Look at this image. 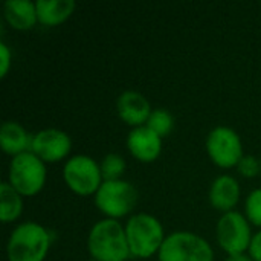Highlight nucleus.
Instances as JSON below:
<instances>
[{
  "instance_id": "nucleus-9",
  "label": "nucleus",
  "mask_w": 261,
  "mask_h": 261,
  "mask_svg": "<svg viewBox=\"0 0 261 261\" xmlns=\"http://www.w3.org/2000/svg\"><path fill=\"white\" fill-rule=\"evenodd\" d=\"M205 148L211 162L223 170L237 167L245 156L240 135L228 125L214 127L206 136Z\"/></svg>"
},
{
  "instance_id": "nucleus-5",
  "label": "nucleus",
  "mask_w": 261,
  "mask_h": 261,
  "mask_svg": "<svg viewBox=\"0 0 261 261\" xmlns=\"http://www.w3.org/2000/svg\"><path fill=\"white\" fill-rule=\"evenodd\" d=\"M47 164L32 151L11 158L6 182L23 197L37 196L47 180Z\"/></svg>"
},
{
  "instance_id": "nucleus-10",
  "label": "nucleus",
  "mask_w": 261,
  "mask_h": 261,
  "mask_svg": "<svg viewBox=\"0 0 261 261\" xmlns=\"http://www.w3.org/2000/svg\"><path fill=\"white\" fill-rule=\"evenodd\" d=\"M31 151L44 164L67 161L72 151V138L60 128H43L32 135Z\"/></svg>"
},
{
  "instance_id": "nucleus-18",
  "label": "nucleus",
  "mask_w": 261,
  "mask_h": 261,
  "mask_svg": "<svg viewBox=\"0 0 261 261\" xmlns=\"http://www.w3.org/2000/svg\"><path fill=\"white\" fill-rule=\"evenodd\" d=\"M145 125L164 139L174 128V116L167 109H153Z\"/></svg>"
},
{
  "instance_id": "nucleus-7",
  "label": "nucleus",
  "mask_w": 261,
  "mask_h": 261,
  "mask_svg": "<svg viewBox=\"0 0 261 261\" xmlns=\"http://www.w3.org/2000/svg\"><path fill=\"white\" fill-rule=\"evenodd\" d=\"M63 180L76 196H95L102 185L99 162L87 154H73L63 165Z\"/></svg>"
},
{
  "instance_id": "nucleus-14",
  "label": "nucleus",
  "mask_w": 261,
  "mask_h": 261,
  "mask_svg": "<svg viewBox=\"0 0 261 261\" xmlns=\"http://www.w3.org/2000/svg\"><path fill=\"white\" fill-rule=\"evenodd\" d=\"M32 135L17 121H5L0 127V147L5 154L14 158L31 151Z\"/></svg>"
},
{
  "instance_id": "nucleus-1",
  "label": "nucleus",
  "mask_w": 261,
  "mask_h": 261,
  "mask_svg": "<svg viewBox=\"0 0 261 261\" xmlns=\"http://www.w3.org/2000/svg\"><path fill=\"white\" fill-rule=\"evenodd\" d=\"M87 252L96 261H128L132 258L125 228L119 220L101 219L87 234Z\"/></svg>"
},
{
  "instance_id": "nucleus-19",
  "label": "nucleus",
  "mask_w": 261,
  "mask_h": 261,
  "mask_svg": "<svg viewBox=\"0 0 261 261\" xmlns=\"http://www.w3.org/2000/svg\"><path fill=\"white\" fill-rule=\"evenodd\" d=\"M99 167L104 180H119L125 173L127 162L119 153H109L101 159Z\"/></svg>"
},
{
  "instance_id": "nucleus-8",
  "label": "nucleus",
  "mask_w": 261,
  "mask_h": 261,
  "mask_svg": "<svg viewBox=\"0 0 261 261\" xmlns=\"http://www.w3.org/2000/svg\"><path fill=\"white\" fill-rule=\"evenodd\" d=\"M252 225L240 211H229L220 216L216 225L217 245L226 255L245 254L252 240Z\"/></svg>"
},
{
  "instance_id": "nucleus-27",
  "label": "nucleus",
  "mask_w": 261,
  "mask_h": 261,
  "mask_svg": "<svg viewBox=\"0 0 261 261\" xmlns=\"http://www.w3.org/2000/svg\"><path fill=\"white\" fill-rule=\"evenodd\" d=\"M128 261H130V260H128Z\"/></svg>"
},
{
  "instance_id": "nucleus-15",
  "label": "nucleus",
  "mask_w": 261,
  "mask_h": 261,
  "mask_svg": "<svg viewBox=\"0 0 261 261\" xmlns=\"http://www.w3.org/2000/svg\"><path fill=\"white\" fill-rule=\"evenodd\" d=\"M3 17L9 28L15 31H29L38 23L37 5L32 0H6Z\"/></svg>"
},
{
  "instance_id": "nucleus-24",
  "label": "nucleus",
  "mask_w": 261,
  "mask_h": 261,
  "mask_svg": "<svg viewBox=\"0 0 261 261\" xmlns=\"http://www.w3.org/2000/svg\"><path fill=\"white\" fill-rule=\"evenodd\" d=\"M225 261H254L251 257H249V254L248 252H245V254H234V255H226V258Z\"/></svg>"
},
{
  "instance_id": "nucleus-13",
  "label": "nucleus",
  "mask_w": 261,
  "mask_h": 261,
  "mask_svg": "<svg viewBox=\"0 0 261 261\" xmlns=\"http://www.w3.org/2000/svg\"><path fill=\"white\" fill-rule=\"evenodd\" d=\"M242 188L239 180L231 174H220L217 176L208 191V200L211 206L225 214L229 211H236V206L240 202Z\"/></svg>"
},
{
  "instance_id": "nucleus-26",
  "label": "nucleus",
  "mask_w": 261,
  "mask_h": 261,
  "mask_svg": "<svg viewBox=\"0 0 261 261\" xmlns=\"http://www.w3.org/2000/svg\"><path fill=\"white\" fill-rule=\"evenodd\" d=\"M260 165H261V156H260Z\"/></svg>"
},
{
  "instance_id": "nucleus-21",
  "label": "nucleus",
  "mask_w": 261,
  "mask_h": 261,
  "mask_svg": "<svg viewBox=\"0 0 261 261\" xmlns=\"http://www.w3.org/2000/svg\"><path fill=\"white\" fill-rule=\"evenodd\" d=\"M236 168H237L240 176H243L246 179H254V177L261 174L260 158H255L252 154H245Z\"/></svg>"
},
{
  "instance_id": "nucleus-20",
  "label": "nucleus",
  "mask_w": 261,
  "mask_h": 261,
  "mask_svg": "<svg viewBox=\"0 0 261 261\" xmlns=\"http://www.w3.org/2000/svg\"><path fill=\"white\" fill-rule=\"evenodd\" d=\"M246 219L252 226L261 229V188L252 190L245 199V213Z\"/></svg>"
},
{
  "instance_id": "nucleus-17",
  "label": "nucleus",
  "mask_w": 261,
  "mask_h": 261,
  "mask_svg": "<svg viewBox=\"0 0 261 261\" xmlns=\"http://www.w3.org/2000/svg\"><path fill=\"white\" fill-rule=\"evenodd\" d=\"M24 208V197L15 191L6 180L0 184V220L2 223L17 222Z\"/></svg>"
},
{
  "instance_id": "nucleus-23",
  "label": "nucleus",
  "mask_w": 261,
  "mask_h": 261,
  "mask_svg": "<svg viewBox=\"0 0 261 261\" xmlns=\"http://www.w3.org/2000/svg\"><path fill=\"white\" fill-rule=\"evenodd\" d=\"M248 254L254 261H261V229L254 232L249 249H248Z\"/></svg>"
},
{
  "instance_id": "nucleus-11",
  "label": "nucleus",
  "mask_w": 261,
  "mask_h": 261,
  "mask_svg": "<svg viewBox=\"0 0 261 261\" xmlns=\"http://www.w3.org/2000/svg\"><path fill=\"white\" fill-rule=\"evenodd\" d=\"M125 144L128 153L142 164H151L158 161L162 153V138L147 125L132 128L127 135Z\"/></svg>"
},
{
  "instance_id": "nucleus-22",
  "label": "nucleus",
  "mask_w": 261,
  "mask_h": 261,
  "mask_svg": "<svg viewBox=\"0 0 261 261\" xmlns=\"http://www.w3.org/2000/svg\"><path fill=\"white\" fill-rule=\"evenodd\" d=\"M11 67H12V50L5 41H0V78H6Z\"/></svg>"
},
{
  "instance_id": "nucleus-3",
  "label": "nucleus",
  "mask_w": 261,
  "mask_h": 261,
  "mask_svg": "<svg viewBox=\"0 0 261 261\" xmlns=\"http://www.w3.org/2000/svg\"><path fill=\"white\" fill-rule=\"evenodd\" d=\"M125 236L132 257L145 260L159 254L167 234L161 220L148 213H135L125 223Z\"/></svg>"
},
{
  "instance_id": "nucleus-16",
  "label": "nucleus",
  "mask_w": 261,
  "mask_h": 261,
  "mask_svg": "<svg viewBox=\"0 0 261 261\" xmlns=\"http://www.w3.org/2000/svg\"><path fill=\"white\" fill-rule=\"evenodd\" d=\"M35 5L38 23L44 28H57L66 23L76 9L73 0H37Z\"/></svg>"
},
{
  "instance_id": "nucleus-12",
  "label": "nucleus",
  "mask_w": 261,
  "mask_h": 261,
  "mask_svg": "<svg viewBox=\"0 0 261 261\" xmlns=\"http://www.w3.org/2000/svg\"><path fill=\"white\" fill-rule=\"evenodd\" d=\"M153 109L145 95L138 90H125L116 99V113L132 128L147 124Z\"/></svg>"
},
{
  "instance_id": "nucleus-6",
  "label": "nucleus",
  "mask_w": 261,
  "mask_h": 261,
  "mask_svg": "<svg viewBox=\"0 0 261 261\" xmlns=\"http://www.w3.org/2000/svg\"><path fill=\"white\" fill-rule=\"evenodd\" d=\"M158 261H214V249L196 232L174 231L167 236Z\"/></svg>"
},
{
  "instance_id": "nucleus-2",
  "label": "nucleus",
  "mask_w": 261,
  "mask_h": 261,
  "mask_svg": "<svg viewBox=\"0 0 261 261\" xmlns=\"http://www.w3.org/2000/svg\"><path fill=\"white\" fill-rule=\"evenodd\" d=\"M52 245L50 231L37 222H21L6 242L8 261H44Z\"/></svg>"
},
{
  "instance_id": "nucleus-4",
  "label": "nucleus",
  "mask_w": 261,
  "mask_h": 261,
  "mask_svg": "<svg viewBox=\"0 0 261 261\" xmlns=\"http://www.w3.org/2000/svg\"><path fill=\"white\" fill-rule=\"evenodd\" d=\"M93 203L104 219L121 220L132 216L138 203V190L125 179L104 180L93 196Z\"/></svg>"
},
{
  "instance_id": "nucleus-25",
  "label": "nucleus",
  "mask_w": 261,
  "mask_h": 261,
  "mask_svg": "<svg viewBox=\"0 0 261 261\" xmlns=\"http://www.w3.org/2000/svg\"><path fill=\"white\" fill-rule=\"evenodd\" d=\"M86 261H96V260H92V258H89V260H86Z\"/></svg>"
}]
</instances>
